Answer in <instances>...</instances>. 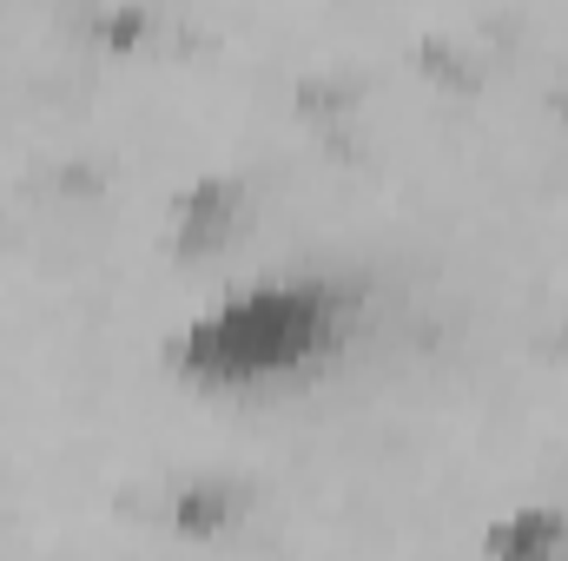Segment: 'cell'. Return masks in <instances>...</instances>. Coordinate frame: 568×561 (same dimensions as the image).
Returning <instances> with one entry per match:
<instances>
[{"label": "cell", "instance_id": "cell-2", "mask_svg": "<svg viewBox=\"0 0 568 561\" xmlns=\"http://www.w3.org/2000/svg\"><path fill=\"white\" fill-rule=\"evenodd\" d=\"M489 561H568V516L536 502L489 522Z\"/></svg>", "mask_w": 568, "mask_h": 561}, {"label": "cell", "instance_id": "cell-1", "mask_svg": "<svg viewBox=\"0 0 568 561\" xmlns=\"http://www.w3.org/2000/svg\"><path fill=\"white\" fill-rule=\"evenodd\" d=\"M351 304L331 278H252L172 330V370L199 390H278L344 344Z\"/></svg>", "mask_w": 568, "mask_h": 561}]
</instances>
